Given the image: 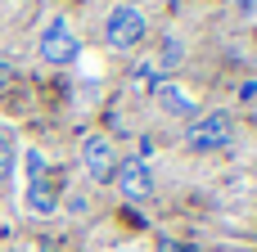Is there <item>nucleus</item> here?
<instances>
[{
	"instance_id": "8",
	"label": "nucleus",
	"mask_w": 257,
	"mask_h": 252,
	"mask_svg": "<svg viewBox=\"0 0 257 252\" xmlns=\"http://www.w3.org/2000/svg\"><path fill=\"white\" fill-rule=\"evenodd\" d=\"M158 104H163L167 113H176V117H194V104H190L176 86H158Z\"/></svg>"
},
{
	"instance_id": "4",
	"label": "nucleus",
	"mask_w": 257,
	"mask_h": 252,
	"mask_svg": "<svg viewBox=\"0 0 257 252\" xmlns=\"http://www.w3.org/2000/svg\"><path fill=\"white\" fill-rule=\"evenodd\" d=\"M81 167H86V176L90 180H113V171H117V149H113V140L108 135H86L81 140Z\"/></svg>"
},
{
	"instance_id": "11",
	"label": "nucleus",
	"mask_w": 257,
	"mask_h": 252,
	"mask_svg": "<svg viewBox=\"0 0 257 252\" xmlns=\"http://www.w3.org/2000/svg\"><path fill=\"white\" fill-rule=\"evenodd\" d=\"M158 252H185V248H181V243H172V239H163V243H158Z\"/></svg>"
},
{
	"instance_id": "10",
	"label": "nucleus",
	"mask_w": 257,
	"mask_h": 252,
	"mask_svg": "<svg viewBox=\"0 0 257 252\" xmlns=\"http://www.w3.org/2000/svg\"><path fill=\"white\" fill-rule=\"evenodd\" d=\"M9 81H14V63H9V59H5V54H0V90H5V86H9Z\"/></svg>"
},
{
	"instance_id": "3",
	"label": "nucleus",
	"mask_w": 257,
	"mask_h": 252,
	"mask_svg": "<svg viewBox=\"0 0 257 252\" xmlns=\"http://www.w3.org/2000/svg\"><path fill=\"white\" fill-rule=\"evenodd\" d=\"M117 189L126 203H149L154 198V171L145 158H117V171H113Z\"/></svg>"
},
{
	"instance_id": "7",
	"label": "nucleus",
	"mask_w": 257,
	"mask_h": 252,
	"mask_svg": "<svg viewBox=\"0 0 257 252\" xmlns=\"http://www.w3.org/2000/svg\"><path fill=\"white\" fill-rule=\"evenodd\" d=\"M154 63H158V72L181 68V63H185V41H181V36H163V41H158V59H154Z\"/></svg>"
},
{
	"instance_id": "6",
	"label": "nucleus",
	"mask_w": 257,
	"mask_h": 252,
	"mask_svg": "<svg viewBox=\"0 0 257 252\" xmlns=\"http://www.w3.org/2000/svg\"><path fill=\"white\" fill-rule=\"evenodd\" d=\"M27 171H32V194H27V207L36 216H50L54 212V189L45 185V158L41 153H27Z\"/></svg>"
},
{
	"instance_id": "5",
	"label": "nucleus",
	"mask_w": 257,
	"mask_h": 252,
	"mask_svg": "<svg viewBox=\"0 0 257 252\" xmlns=\"http://www.w3.org/2000/svg\"><path fill=\"white\" fill-rule=\"evenodd\" d=\"M77 50H81V45H77V36L68 32V23L54 18V23L45 27V36H41V59L54 63V68H68V63L77 59Z\"/></svg>"
},
{
	"instance_id": "2",
	"label": "nucleus",
	"mask_w": 257,
	"mask_h": 252,
	"mask_svg": "<svg viewBox=\"0 0 257 252\" xmlns=\"http://www.w3.org/2000/svg\"><path fill=\"white\" fill-rule=\"evenodd\" d=\"M145 32H149V23H145V14H140L136 5H117V9L104 18V41H108V50H131V45L145 41Z\"/></svg>"
},
{
	"instance_id": "13",
	"label": "nucleus",
	"mask_w": 257,
	"mask_h": 252,
	"mask_svg": "<svg viewBox=\"0 0 257 252\" xmlns=\"http://www.w3.org/2000/svg\"><path fill=\"white\" fill-rule=\"evenodd\" d=\"M41 252H54V248H41Z\"/></svg>"
},
{
	"instance_id": "12",
	"label": "nucleus",
	"mask_w": 257,
	"mask_h": 252,
	"mask_svg": "<svg viewBox=\"0 0 257 252\" xmlns=\"http://www.w3.org/2000/svg\"><path fill=\"white\" fill-rule=\"evenodd\" d=\"M117 252H140V248H117Z\"/></svg>"
},
{
	"instance_id": "1",
	"label": "nucleus",
	"mask_w": 257,
	"mask_h": 252,
	"mask_svg": "<svg viewBox=\"0 0 257 252\" xmlns=\"http://www.w3.org/2000/svg\"><path fill=\"white\" fill-rule=\"evenodd\" d=\"M230 140H235V122H230V113H226V108L199 113V117H190V126H185V144H190L194 153L230 149Z\"/></svg>"
},
{
	"instance_id": "9",
	"label": "nucleus",
	"mask_w": 257,
	"mask_h": 252,
	"mask_svg": "<svg viewBox=\"0 0 257 252\" xmlns=\"http://www.w3.org/2000/svg\"><path fill=\"white\" fill-rule=\"evenodd\" d=\"M9 176H14V140L0 126V180H9Z\"/></svg>"
}]
</instances>
